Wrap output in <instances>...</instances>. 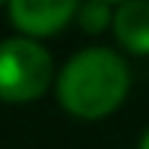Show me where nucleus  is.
<instances>
[{"label": "nucleus", "mask_w": 149, "mask_h": 149, "mask_svg": "<svg viewBox=\"0 0 149 149\" xmlns=\"http://www.w3.org/2000/svg\"><path fill=\"white\" fill-rule=\"evenodd\" d=\"M130 92V67L111 48H86L63 63L57 102L73 118L98 120L118 111Z\"/></svg>", "instance_id": "f257e3e1"}, {"label": "nucleus", "mask_w": 149, "mask_h": 149, "mask_svg": "<svg viewBox=\"0 0 149 149\" xmlns=\"http://www.w3.org/2000/svg\"><path fill=\"white\" fill-rule=\"evenodd\" d=\"M6 3H10V22L32 38L57 35L79 13V0H6Z\"/></svg>", "instance_id": "7ed1b4c3"}, {"label": "nucleus", "mask_w": 149, "mask_h": 149, "mask_svg": "<svg viewBox=\"0 0 149 149\" xmlns=\"http://www.w3.org/2000/svg\"><path fill=\"white\" fill-rule=\"evenodd\" d=\"M114 38L130 54L149 57V0H124L114 10Z\"/></svg>", "instance_id": "20e7f679"}, {"label": "nucleus", "mask_w": 149, "mask_h": 149, "mask_svg": "<svg viewBox=\"0 0 149 149\" xmlns=\"http://www.w3.org/2000/svg\"><path fill=\"white\" fill-rule=\"evenodd\" d=\"M76 22H79V29H83V32H89V35H98V32H105L108 26H114L111 3H108V0H86V3H79Z\"/></svg>", "instance_id": "39448f33"}, {"label": "nucleus", "mask_w": 149, "mask_h": 149, "mask_svg": "<svg viewBox=\"0 0 149 149\" xmlns=\"http://www.w3.org/2000/svg\"><path fill=\"white\" fill-rule=\"evenodd\" d=\"M54 76V60L48 48L32 35H16L0 41V102L29 105L41 98Z\"/></svg>", "instance_id": "f03ea898"}, {"label": "nucleus", "mask_w": 149, "mask_h": 149, "mask_svg": "<svg viewBox=\"0 0 149 149\" xmlns=\"http://www.w3.org/2000/svg\"><path fill=\"white\" fill-rule=\"evenodd\" d=\"M3 3H6V0H0V6H3Z\"/></svg>", "instance_id": "6e6552de"}, {"label": "nucleus", "mask_w": 149, "mask_h": 149, "mask_svg": "<svg viewBox=\"0 0 149 149\" xmlns=\"http://www.w3.org/2000/svg\"><path fill=\"white\" fill-rule=\"evenodd\" d=\"M108 3H124V0H108Z\"/></svg>", "instance_id": "0eeeda50"}, {"label": "nucleus", "mask_w": 149, "mask_h": 149, "mask_svg": "<svg viewBox=\"0 0 149 149\" xmlns=\"http://www.w3.org/2000/svg\"><path fill=\"white\" fill-rule=\"evenodd\" d=\"M136 149H149V130L143 133V140H140V146H136Z\"/></svg>", "instance_id": "423d86ee"}]
</instances>
